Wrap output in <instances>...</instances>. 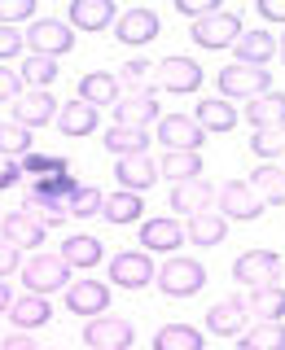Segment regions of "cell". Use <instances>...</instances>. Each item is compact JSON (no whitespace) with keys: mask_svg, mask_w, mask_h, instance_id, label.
<instances>
[{"mask_svg":"<svg viewBox=\"0 0 285 350\" xmlns=\"http://www.w3.org/2000/svg\"><path fill=\"white\" fill-rule=\"evenodd\" d=\"M153 280H158V289L167 293V298H193V293L206 284V267H202L197 258L175 254V258H171V262H167V267H162Z\"/></svg>","mask_w":285,"mask_h":350,"instance_id":"cell-1","label":"cell"},{"mask_svg":"<svg viewBox=\"0 0 285 350\" xmlns=\"http://www.w3.org/2000/svg\"><path fill=\"white\" fill-rule=\"evenodd\" d=\"M219 92H224V101H228V96H246V101H255V96L272 92V70L233 62V66L219 70Z\"/></svg>","mask_w":285,"mask_h":350,"instance_id":"cell-2","label":"cell"},{"mask_svg":"<svg viewBox=\"0 0 285 350\" xmlns=\"http://www.w3.org/2000/svg\"><path fill=\"white\" fill-rule=\"evenodd\" d=\"M22 44H31L36 57H53V62H58L62 53L75 49V36H71V27L58 22V18H36V22H31V31L22 36Z\"/></svg>","mask_w":285,"mask_h":350,"instance_id":"cell-3","label":"cell"},{"mask_svg":"<svg viewBox=\"0 0 285 350\" xmlns=\"http://www.w3.org/2000/svg\"><path fill=\"white\" fill-rule=\"evenodd\" d=\"M241 40V18L228 14V9H215V14L193 22V44L197 49H233Z\"/></svg>","mask_w":285,"mask_h":350,"instance_id":"cell-4","label":"cell"},{"mask_svg":"<svg viewBox=\"0 0 285 350\" xmlns=\"http://www.w3.org/2000/svg\"><path fill=\"white\" fill-rule=\"evenodd\" d=\"M153 276H158V267L145 250H123V254L110 258V280L119 289H145V284H153Z\"/></svg>","mask_w":285,"mask_h":350,"instance_id":"cell-5","label":"cell"},{"mask_svg":"<svg viewBox=\"0 0 285 350\" xmlns=\"http://www.w3.org/2000/svg\"><path fill=\"white\" fill-rule=\"evenodd\" d=\"M153 88H162V92H197L202 88V66L193 57H162L153 66Z\"/></svg>","mask_w":285,"mask_h":350,"instance_id":"cell-6","label":"cell"},{"mask_svg":"<svg viewBox=\"0 0 285 350\" xmlns=\"http://www.w3.org/2000/svg\"><path fill=\"white\" fill-rule=\"evenodd\" d=\"M66 280H71V267L58 254H36L31 262H22V284L31 293H40V298L53 289H66Z\"/></svg>","mask_w":285,"mask_h":350,"instance_id":"cell-7","label":"cell"},{"mask_svg":"<svg viewBox=\"0 0 285 350\" xmlns=\"http://www.w3.org/2000/svg\"><path fill=\"white\" fill-rule=\"evenodd\" d=\"M277 276H281V254H272V250H246L233 262V280L246 284V289H263Z\"/></svg>","mask_w":285,"mask_h":350,"instance_id":"cell-8","label":"cell"},{"mask_svg":"<svg viewBox=\"0 0 285 350\" xmlns=\"http://www.w3.org/2000/svg\"><path fill=\"white\" fill-rule=\"evenodd\" d=\"M53 118H58V101H53L44 88H22L18 101H14V123L31 131V127L53 123Z\"/></svg>","mask_w":285,"mask_h":350,"instance_id":"cell-9","label":"cell"},{"mask_svg":"<svg viewBox=\"0 0 285 350\" xmlns=\"http://www.w3.org/2000/svg\"><path fill=\"white\" fill-rule=\"evenodd\" d=\"M219 215L250 224V219H259V215H263V197L250 189L246 180H233V184H224V189H219Z\"/></svg>","mask_w":285,"mask_h":350,"instance_id":"cell-10","label":"cell"},{"mask_svg":"<svg viewBox=\"0 0 285 350\" xmlns=\"http://www.w3.org/2000/svg\"><path fill=\"white\" fill-rule=\"evenodd\" d=\"M132 337H136V328L127 320H119V315H97V320L84 328V342L92 350H127Z\"/></svg>","mask_w":285,"mask_h":350,"instance_id":"cell-11","label":"cell"},{"mask_svg":"<svg viewBox=\"0 0 285 350\" xmlns=\"http://www.w3.org/2000/svg\"><path fill=\"white\" fill-rule=\"evenodd\" d=\"M114 175L119 184H123V193H145L158 184V162L149 158V153H127V158L114 162Z\"/></svg>","mask_w":285,"mask_h":350,"instance_id":"cell-12","label":"cell"},{"mask_svg":"<svg viewBox=\"0 0 285 350\" xmlns=\"http://www.w3.org/2000/svg\"><path fill=\"white\" fill-rule=\"evenodd\" d=\"M66 306H71V315H106L110 311V289L101 280H75L66 284Z\"/></svg>","mask_w":285,"mask_h":350,"instance_id":"cell-13","label":"cell"},{"mask_svg":"<svg viewBox=\"0 0 285 350\" xmlns=\"http://www.w3.org/2000/svg\"><path fill=\"white\" fill-rule=\"evenodd\" d=\"M158 14H153V9H127V14H119L114 18V36L123 40V44H132V49H136V44H149V40H158Z\"/></svg>","mask_w":285,"mask_h":350,"instance_id":"cell-14","label":"cell"},{"mask_svg":"<svg viewBox=\"0 0 285 350\" xmlns=\"http://www.w3.org/2000/svg\"><path fill=\"white\" fill-rule=\"evenodd\" d=\"M206 328L211 337H241L246 333V298H224L206 311Z\"/></svg>","mask_w":285,"mask_h":350,"instance_id":"cell-15","label":"cell"},{"mask_svg":"<svg viewBox=\"0 0 285 350\" xmlns=\"http://www.w3.org/2000/svg\"><path fill=\"white\" fill-rule=\"evenodd\" d=\"M153 118H158V101H153V96L127 92V96L114 101V127H140V131H145Z\"/></svg>","mask_w":285,"mask_h":350,"instance_id":"cell-16","label":"cell"},{"mask_svg":"<svg viewBox=\"0 0 285 350\" xmlns=\"http://www.w3.org/2000/svg\"><path fill=\"white\" fill-rule=\"evenodd\" d=\"M158 140L167 149H202V140H206V131L193 123V118H184V114H171V118H162L158 123Z\"/></svg>","mask_w":285,"mask_h":350,"instance_id":"cell-17","label":"cell"},{"mask_svg":"<svg viewBox=\"0 0 285 350\" xmlns=\"http://www.w3.org/2000/svg\"><path fill=\"white\" fill-rule=\"evenodd\" d=\"M184 241V228L175 224V219H145L140 224V245H145V254H167Z\"/></svg>","mask_w":285,"mask_h":350,"instance_id":"cell-18","label":"cell"},{"mask_svg":"<svg viewBox=\"0 0 285 350\" xmlns=\"http://www.w3.org/2000/svg\"><path fill=\"white\" fill-rule=\"evenodd\" d=\"M0 232H5L9 245H18V250L31 245V250H36V245H44V232H49V228H44L40 219H31L27 211H14V215L0 219Z\"/></svg>","mask_w":285,"mask_h":350,"instance_id":"cell-19","label":"cell"},{"mask_svg":"<svg viewBox=\"0 0 285 350\" xmlns=\"http://www.w3.org/2000/svg\"><path fill=\"white\" fill-rule=\"evenodd\" d=\"M114 18V0H71V27L79 31H106Z\"/></svg>","mask_w":285,"mask_h":350,"instance_id":"cell-20","label":"cell"},{"mask_svg":"<svg viewBox=\"0 0 285 350\" xmlns=\"http://www.w3.org/2000/svg\"><path fill=\"white\" fill-rule=\"evenodd\" d=\"M246 123L263 131V127H285V92H263L255 101H246Z\"/></svg>","mask_w":285,"mask_h":350,"instance_id":"cell-21","label":"cell"},{"mask_svg":"<svg viewBox=\"0 0 285 350\" xmlns=\"http://www.w3.org/2000/svg\"><path fill=\"white\" fill-rule=\"evenodd\" d=\"M224 237H228V219L219 215V211H197V215H189L184 241H193V245H219Z\"/></svg>","mask_w":285,"mask_h":350,"instance_id":"cell-22","label":"cell"},{"mask_svg":"<svg viewBox=\"0 0 285 350\" xmlns=\"http://www.w3.org/2000/svg\"><path fill=\"white\" fill-rule=\"evenodd\" d=\"M233 49H237L241 66H263V62L277 57V36H268V31H241V40Z\"/></svg>","mask_w":285,"mask_h":350,"instance_id":"cell-23","label":"cell"},{"mask_svg":"<svg viewBox=\"0 0 285 350\" xmlns=\"http://www.w3.org/2000/svg\"><path fill=\"white\" fill-rule=\"evenodd\" d=\"M158 175H171V184L202 180V153H197V149H167L162 162H158Z\"/></svg>","mask_w":285,"mask_h":350,"instance_id":"cell-24","label":"cell"},{"mask_svg":"<svg viewBox=\"0 0 285 350\" xmlns=\"http://www.w3.org/2000/svg\"><path fill=\"white\" fill-rule=\"evenodd\" d=\"M171 211H184V215L211 211V184H206V180H180V184H171Z\"/></svg>","mask_w":285,"mask_h":350,"instance_id":"cell-25","label":"cell"},{"mask_svg":"<svg viewBox=\"0 0 285 350\" xmlns=\"http://www.w3.org/2000/svg\"><path fill=\"white\" fill-rule=\"evenodd\" d=\"M193 123L202 127V131H233V127H237V109L228 105L224 96H206V101L197 105Z\"/></svg>","mask_w":285,"mask_h":350,"instance_id":"cell-26","label":"cell"},{"mask_svg":"<svg viewBox=\"0 0 285 350\" xmlns=\"http://www.w3.org/2000/svg\"><path fill=\"white\" fill-rule=\"evenodd\" d=\"M97 109L88 105V101H66L58 105V127L66 131V136H88V131H97Z\"/></svg>","mask_w":285,"mask_h":350,"instance_id":"cell-27","label":"cell"},{"mask_svg":"<svg viewBox=\"0 0 285 350\" xmlns=\"http://www.w3.org/2000/svg\"><path fill=\"white\" fill-rule=\"evenodd\" d=\"M9 320H14L18 328H44V324L53 320L49 298H40V293H27V298L9 302Z\"/></svg>","mask_w":285,"mask_h":350,"instance_id":"cell-28","label":"cell"},{"mask_svg":"<svg viewBox=\"0 0 285 350\" xmlns=\"http://www.w3.org/2000/svg\"><path fill=\"white\" fill-rule=\"evenodd\" d=\"M79 101L88 105H114L119 101V79L114 75H106V70H92V75H84V83H79Z\"/></svg>","mask_w":285,"mask_h":350,"instance_id":"cell-29","label":"cell"},{"mask_svg":"<svg viewBox=\"0 0 285 350\" xmlns=\"http://www.w3.org/2000/svg\"><path fill=\"white\" fill-rule=\"evenodd\" d=\"M75 193H79L75 175H44V180H36V184L27 189V197H40V202H58V206H66Z\"/></svg>","mask_w":285,"mask_h":350,"instance_id":"cell-30","label":"cell"},{"mask_svg":"<svg viewBox=\"0 0 285 350\" xmlns=\"http://www.w3.org/2000/svg\"><path fill=\"white\" fill-rule=\"evenodd\" d=\"M119 88H127V92H136V96H153L158 88H153V66L140 57V62H123L119 66Z\"/></svg>","mask_w":285,"mask_h":350,"instance_id":"cell-31","label":"cell"},{"mask_svg":"<svg viewBox=\"0 0 285 350\" xmlns=\"http://www.w3.org/2000/svg\"><path fill=\"white\" fill-rule=\"evenodd\" d=\"M58 258L66 267H97V262H101V241L97 237H71Z\"/></svg>","mask_w":285,"mask_h":350,"instance_id":"cell-32","label":"cell"},{"mask_svg":"<svg viewBox=\"0 0 285 350\" xmlns=\"http://www.w3.org/2000/svg\"><path fill=\"white\" fill-rule=\"evenodd\" d=\"M140 211H145V202H140V193H110L101 202V215L110 224H136Z\"/></svg>","mask_w":285,"mask_h":350,"instance_id":"cell-33","label":"cell"},{"mask_svg":"<svg viewBox=\"0 0 285 350\" xmlns=\"http://www.w3.org/2000/svg\"><path fill=\"white\" fill-rule=\"evenodd\" d=\"M241 350H285V324L281 320H263L250 333H241Z\"/></svg>","mask_w":285,"mask_h":350,"instance_id":"cell-34","label":"cell"},{"mask_svg":"<svg viewBox=\"0 0 285 350\" xmlns=\"http://www.w3.org/2000/svg\"><path fill=\"white\" fill-rule=\"evenodd\" d=\"M246 311H250V315H263V320H277V315H285V289H281V284H263V289H250Z\"/></svg>","mask_w":285,"mask_h":350,"instance_id":"cell-35","label":"cell"},{"mask_svg":"<svg viewBox=\"0 0 285 350\" xmlns=\"http://www.w3.org/2000/svg\"><path fill=\"white\" fill-rule=\"evenodd\" d=\"M153 350H202V333L189 324H167L153 337Z\"/></svg>","mask_w":285,"mask_h":350,"instance_id":"cell-36","label":"cell"},{"mask_svg":"<svg viewBox=\"0 0 285 350\" xmlns=\"http://www.w3.org/2000/svg\"><path fill=\"white\" fill-rule=\"evenodd\" d=\"M145 145H149V136L140 127H110L106 131V149L119 153V158H127V153H145Z\"/></svg>","mask_w":285,"mask_h":350,"instance_id":"cell-37","label":"cell"},{"mask_svg":"<svg viewBox=\"0 0 285 350\" xmlns=\"http://www.w3.org/2000/svg\"><path fill=\"white\" fill-rule=\"evenodd\" d=\"M250 189H255L263 202H285V171L281 167H259L250 175Z\"/></svg>","mask_w":285,"mask_h":350,"instance_id":"cell-38","label":"cell"},{"mask_svg":"<svg viewBox=\"0 0 285 350\" xmlns=\"http://www.w3.org/2000/svg\"><path fill=\"white\" fill-rule=\"evenodd\" d=\"M18 79L27 83V88H49L53 79H58V62H53V57H36V53H31V57L22 62Z\"/></svg>","mask_w":285,"mask_h":350,"instance_id":"cell-39","label":"cell"},{"mask_svg":"<svg viewBox=\"0 0 285 350\" xmlns=\"http://www.w3.org/2000/svg\"><path fill=\"white\" fill-rule=\"evenodd\" d=\"M31 153V131L18 123H0V158H22Z\"/></svg>","mask_w":285,"mask_h":350,"instance_id":"cell-40","label":"cell"},{"mask_svg":"<svg viewBox=\"0 0 285 350\" xmlns=\"http://www.w3.org/2000/svg\"><path fill=\"white\" fill-rule=\"evenodd\" d=\"M101 202H106L101 189H88V184H79V193L66 202V211H71L75 219H88V215H101Z\"/></svg>","mask_w":285,"mask_h":350,"instance_id":"cell-41","label":"cell"},{"mask_svg":"<svg viewBox=\"0 0 285 350\" xmlns=\"http://www.w3.org/2000/svg\"><path fill=\"white\" fill-rule=\"evenodd\" d=\"M250 149H255L259 158H277V153H285V127H263V131H255Z\"/></svg>","mask_w":285,"mask_h":350,"instance_id":"cell-42","label":"cell"},{"mask_svg":"<svg viewBox=\"0 0 285 350\" xmlns=\"http://www.w3.org/2000/svg\"><path fill=\"white\" fill-rule=\"evenodd\" d=\"M22 171H31L36 180H44V175H66V158H44V153H22L18 162Z\"/></svg>","mask_w":285,"mask_h":350,"instance_id":"cell-43","label":"cell"},{"mask_svg":"<svg viewBox=\"0 0 285 350\" xmlns=\"http://www.w3.org/2000/svg\"><path fill=\"white\" fill-rule=\"evenodd\" d=\"M22 211H27L31 219H40L44 228H53V224H62V219H66V206H58V202H40V197H27V202H22Z\"/></svg>","mask_w":285,"mask_h":350,"instance_id":"cell-44","label":"cell"},{"mask_svg":"<svg viewBox=\"0 0 285 350\" xmlns=\"http://www.w3.org/2000/svg\"><path fill=\"white\" fill-rule=\"evenodd\" d=\"M31 14H36L31 0H0V27H14V22L31 18Z\"/></svg>","mask_w":285,"mask_h":350,"instance_id":"cell-45","label":"cell"},{"mask_svg":"<svg viewBox=\"0 0 285 350\" xmlns=\"http://www.w3.org/2000/svg\"><path fill=\"white\" fill-rule=\"evenodd\" d=\"M18 267H22V250L9 245V241H0V280H5L9 271H18Z\"/></svg>","mask_w":285,"mask_h":350,"instance_id":"cell-46","label":"cell"},{"mask_svg":"<svg viewBox=\"0 0 285 350\" xmlns=\"http://www.w3.org/2000/svg\"><path fill=\"white\" fill-rule=\"evenodd\" d=\"M22 53V36L14 27H0V62H9V57H18Z\"/></svg>","mask_w":285,"mask_h":350,"instance_id":"cell-47","label":"cell"},{"mask_svg":"<svg viewBox=\"0 0 285 350\" xmlns=\"http://www.w3.org/2000/svg\"><path fill=\"white\" fill-rule=\"evenodd\" d=\"M18 92H22L18 70H5V66H0V101H18Z\"/></svg>","mask_w":285,"mask_h":350,"instance_id":"cell-48","label":"cell"},{"mask_svg":"<svg viewBox=\"0 0 285 350\" xmlns=\"http://www.w3.org/2000/svg\"><path fill=\"white\" fill-rule=\"evenodd\" d=\"M175 9H180V14H189V18L197 22V18L215 14V0H175Z\"/></svg>","mask_w":285,"mask_h":350,"instance_id":"cell-49","label":"cell"},{"mask_svg":"<svg viewBox=\"0 0 285 350\" xmlns=\"http://www.w3.org/2000/svg\"><path fill=\"white\" fill-rule=\"evenodd\" d=\"M18 175H22L18 158H0V189H14V184H18Z\"/></svg>","mask_w":285,"mask_h":350,"instance_id":"cell-50","label":"cell"},{"mask_svg":"<svg viewBox=\"0 0 285 350\" xmlns=\"http://www.w3.org/2000/svg\"><path fill=\"white\" fill-rule=\"evenodd\" d=\"M0 350H40V346H36V337L14 333V337H5V342H0Z\"/></svg>","mask_w":285,"mask_h":350,"instance_id":"cell-51","label":"cell"},{"mask_svg":"<svg viewBox=\"0 0 285 350\" xmlns=\"http://www.w3.org/2000/svg\"><path fill=\"white\" fill-rule=\"evenodd\" d=\"M259 14L272 22H285V0H259Z\"/></svg>","mask_w":285,"mask_h":350,"instance_id":"cell-52","label":"cell"},{"mask_svg":"<svg viewBox=\"0 0 285 350\" xmlns=\"http://www.w3.org/2000/svg\"><path fill=\"white\" fill-rule=\"evenodd\" d=\"M9 302H14V298H9V284L0 280V311H9Z\"/></svg>","mask_w":285,"mask_h":350,"instance_id":"cell-53","label":"cell"},{"mask_svg":"<svg viewBox=\"0 0 285 350\" xmlns=\"http://www.w3.org/2000/svg\"><path fill=\"white\" fill-rule=\"evenodd\" d=\"M277 53H281V62H285V36H281V40H277Z\"/></svg>","mask_w":285,"mask_h":350,"instance_id":"cell-54","label":"cell"}]
</instances>
